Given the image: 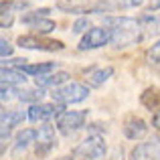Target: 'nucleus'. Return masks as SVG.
Returning a JSON list of instances; mask_svg holds the SVG:
<instances>
[{
    "label": "nucleus",
    "mask_w": 160,
    "mask_h": 160,
    "mask_svg": "<svg viewBox=\"0 0 160 160\" xmlns=\"http://www.w3.org/2000/svg\"><path fill=\"white\" fill-rule=\"evenodd\" d=\"M57 160H79V158L73 154V156H61V158H57Z\"/></svg>",
    "instance_id": "obj_28"
},
{
    "label": "nucleus",
    "mask_w": 160,
    "mask_h": 160,
    "mask_svg": "<svg viewBox=\"0 0 160 160\" xmlns=\"http://www.w3.org/2000/svg\"><path fill=\"white\" fill-rule=\"evenodd\" d=\"M106 45H112V32L106 24H102V27H91L79 39L77 49L79 51H95V49H102Z\"/></svg>",
    "instance_id": "obj_7"
},
{
    "label": "nucleus",
    "mask_w": 160,
    "mask_h": 160,
    "mask_svg": "<svg viewBox=\"0 0 160 160\" xmlns=\"http://www.w3.org/2000/svg\"><path fill=\"white\" fill-rule=\"evenodd\" d=\"M130 160H160V136H152L146 142H138L130 150Z\"/></svg>",
    "instance_id": "obj_11"
},
{
    "label": "nucleus",
    "mask_w": 160,
    "mask_h": 160,
    "mask_svg": "<svg viewBox=\"0 0 160 160\" xmlns=\"http://www.w3.org/2000/svg\"><path fill=\"white\" fill-rule=\"evenodd\" d=\"M35 142H37V130L24 128V130H20V132L14 136V148H12V152L20 154V152H24L28 146H32Z\"/></svg>",
    "instance_id": "obj_18"
},
{
    "label": "nucleus",
    "mask_w": 160,
    "mask_h": 160,
    "mask_svg": "<svg viewBox=\"0 0 160 160\" xmlns=\"http://www.w3.org/2000/svg\"><path fill=\"white\" fill-rule=\"evenodd\" d=\"M20 69L24 71V73L28 75V77H43V75H51L55 71H59V65L53 61H45V63H27V65H22Z\"/></svg>",
    "instance_id": "obj_17"
},
{
    "label": "nucleus",
    "mask_w": 160,
    "mask_h": 160,
    "mask_svg": "<svg viewBox=\"0 0 160 160\" xmlns=\"http://www.w3.org/2000/svg\"><path fill=\"white\" fill-rule=\"evenodd\" d=\"M152 128L160 130V109H156V112L152 113Z\"/></svg>",
    "instance_id": "obj_27"
},
{
    "label": "nucleus",
    "mask_w": 160,
    "mask_h": 160,
    "mask_svg": "<svg viewBox=\"0 0 160 160\" xmlns=\"http://www.w3.org/2000/svg\"><path fill=\"white\" fill-rule=\"evenodd\" d=\"M51 14V8H39V10H31L27 14L20 16V22L27 24L32 31V35H43L47 37L49 32H53L57 28V22L53 18H49Z\"/></svg>",
    "instance_id": "obj_4"
},
{
    "label": "nucleus",
    "mask_w": 160,
    "mask_h": 160,
    "mask_svg": "<svg viewBox=\"0 0 160 160\" xmlns=\"http://www.w3.org/2000/svg\"><path fill=\"white\" fill-rule=\"evenodd\" d=\"M140 103L144 106L148 112H156L160 109V89L158 87H146L140 95Z\"/></svg>",
    "instance_id": "obj_20"
},
{
    "label": "nucleus",
    "mask_w": 160,
    "mask_h": 160,
    "mask_svg": "<svg viewBox=\"0 0 160 160\" xmlns=\"http://www.w3.org/2000/svg\"><path fill=\"white\" fill-rule=\"evenodd\" d=\"M71 75L67 71H55L51 75H43V77H35V85L41 89H55V87H61L65 83H69Z\"/></svg>",
    "instance_id": "obj_14"
},
{
    "label": "nucleus",
    "mask_w": 160,
    "mask_h": 160,
    "mask_svg": "<svg viewBox=\"0 0 160 160\" xmlns=\"http://www.w3.org/2000/svg\"><path fill=\"white\" fill-rule=\"evenodd\" d=\"M12 55V45L8 43L6 39H0V57L2 59H8Z\"/></svg>",
    "instance_id": "obj_25"
},
{
    "label": "nucleus",
    "mask_w": 160,
    "mask_h": 160,
    "mask_svg": "<svg viewBox=\"0 0 160 160\" xmlns=\"http://www.w3.org/2000/svg\"><path fill=\"white\" fill-rule=\"evenodd\" d=\"M89 28H91V20L87 18V16H81V18H77L73 22V32H75V35H81L83 37Z\"/></svg>",
    "instance_id": "obj_23"
},
{
    "label": "nucleus",
    "mask_w": 160,
    "mask_h": 160,
    "mask_svg": "<svg viewBox=\"0 0 160 160\" xmlns=\"http://www.w3.org/2000/svg\"><path fill=\"white\" fill-rule=\"evenodd\" d=\"M112 75H113V67H89L85 71V81L83 83L89 89H95V87H102Z\"/></svg>",
    "instance_id": "obj_13"
},
{
    "label": "nucleus",
    "mask_w": 160,
    "mask_h": 160,
    "mask_svg": "<svg viewBox=\"0 0 160 160\" xmlns=\"http://www.w3.org/2000/svg\"><path fill=\"white\" fill-rule=\"evenodd\" d=\"M55 6L67 14H87L91 8V0H55Z\"/></svg>",
    "instance_id": "obj_16"
},
{
    "label": "nucleus",
    "mask_w": 160,
    "mask_h": 160,
    "mask_svg": "<svg viewBox=\"0 0 160 160\" xmlns=\"http://www.w3.org/2000/svg\"><path fill=\"white\" fill-rule=\"evenodd\" d=\"M103 24L112 32V47L118 51L138 45L146 39L140 18H134V16H106Z\"/></svg>",
    "instance_id": "obj_1"
},
{
    "label": "nucleus",
    "mask_w": 160,
    "mask_h": 160,
    "mask_svg": "<svg viewBox=\"0 0 160 160\" xmlns=\"http://www.w3.org/2000/svg\"><path fill=\"white\" fill-rule=\"evenodd\" d=\"M73 154L81 160H99L106 158L108 154V144L103 134H87L77 146L73 148Z\"/></svg>",
    "instance_id": "obj_3"
},
{
    "label": "nucleus",
    "mask_w": 160,
    "mask_h": 160,
    "mask_svg": "<svg viewBox=\"0 0 160 160\" xmlns=\"http://www.w3.org/2000/svg\"><path fill=\"white\" fill-rule=\"evenodd\" d=\"M14 22V10H10L8 6L2 4V10H0V27L2 28H10Z\"/></svg>",
    "instance_id": "obj_22"
},
{
    "label": "nucleus",
    "mask_w": 160,
    "mask_h": 160,
    "mask_svg": "<svg viewBox=\"0 0 160 160\" xmlns=\"http://www.w3.org/2000/svg\"><path fill=\"white\" fill-rule=\"evenodd\" d=\"M51 99L59 106H71V103H81L89 98V87L81 81H69L61 87L51 89Z\"/></svg>",
    "instance_id": "obj_2"
},
{
    "label": "nucleus",
    "mask_w": 160,
    "mask_h": 160,
    "mask_svg": "<svg viewBox=\"0 0 160 160\" xmlns=\"http://www.w3.org/2000/svg\"><path fill=\"white\" fill-rule=\"evenodd\" d=\"M45 89H41V87H16V99H20V102L24 103H31V106H35V103H41V99L45 98Z\"/></svg>",
    "instance_id": "obj_19"
},
{
    "label": "nucleus",
    "mask_w": 160,
    "mask_h": 160,
    "mask_svg": "<svg viewBox=\"0 0 160 160\" xmlns=\"http://www.w3.org/2000/svg\"><path fill=\"white\" fill-rule=\"evenodd\" d=\"M160 10V0H148L144 4V12H158Z\"/></svg>",
    "instance_id": "obj_26"
},
{
    "label": "nucleus",
    "mask_w": 160,
    "mask_h": 160,
    "mask_svg": "<svg viewBox=\"0 0 160 160\" xmlns=\"http://www.w3.org/2000/svg\"><path fill=\"white\" fill-rule=\"evenodd\" d=\"M2 85H12V87H24L28 75L20 67H2Z\"/></svg>",
    "instance_id": "obj_15"
},
{
    "label": "nucleus",
    "mask_w": 160,
    "mask_h": 160,
    "mask_svg": "<svg viewBox=\"0 0 160 160\" xmlns=\"http://www.w3.org/2000/svg\"><path fill=\"white\" fill-rule=\"evenodd\" d=\"M24 120H28V113L24 109H2V113H0V126H2L0 128V140H2V144H6L12 130L16 126H20Z\"/></svg>",
    "instance_id": "obj_10"
},
{
    "label": "nucleus",
    "mask_w": 160,
    "mask_h": 160,
    "mask_svg": "<svg viewBox=\"0 0 160 160\" xmlns=\"http://www.w3.org/2000/svg\"><path fill=\"white\" fill-rule=\"evenodd\" d=\"M0 99H2L4 103L10 102V99H16V87H12V85H2V89H0Z\"/></svg>",
    "instance_id": "obj_24"
},
{
    "label": "nucleus",
    "mask_w": 160,
    "mask_h": 160,
    "mask_svg": "<svg viewBox=\"0 0 160 160\" xmlns=\"http://www.w3.org/2000/svg\"><path fill=\"white\" fill-rule=\"evenodd\" d=\"M57 148V126L43 124L37 130V142H35V154L37 158H45Z\"/></svg>",
    "instance_id": "obj_8"
},
{
    "label": "nucleus",
    "mask_w": 160,
    "mask_h": 160,
    "mask_svg": "<svg viewBox=\"0 0 160 160\" xmlns=\"http://www.w3.org/2000/svg\"><path fill=\"white\" fill-rule=\"evenodd\" d=\"M144 61H146V65H148V67L160 69V39L152 45V47L146 49V53H144Z\"/></svg>",
    "instance_id": "obj_21"
},
{
    "label": "nucleus",
    "mask_w": 160,
    "mask_h": 160,
    "mask_svg": "<svg viewBox=\"0 0 160 160\" xmlns=\"http://www.w3.org/2000/svg\"><path fill=\"white\" fill-rule=\"evenodd\" d=\"M122 132H124V136L128 138V140L138 142V140H142V138L148 134V124H146V122L142 120L140 116H136V113H130V116L124 120Z\"/></svg>",
    "instance_id": "obj_12"
},
{
    "label": "nucleus",
    "mask_w": 160,
    "mask_h": 160,
    "mask_svg": "<svg viewBox=\"0 0 160 160\" xmlns=\"http://www.w3.org/2000/svg\"><path fill=\"white\" fill-rule=\"evenodd\" d=\"M85 120H87V109H65L55 120V126H57V132L61 136H73L77 130L85 126Z\"/></svg>",
    "instance_id": "obj_5"
},
{
    "label": "nucleus",
    "mask_w": 160,
    "mask_h": 160,
    "mask_svg": "<svg viewBox=\"0 0 160 160\" xmlns=\"http://www.w3.org/2000/svg\"><path fill=\"white\" fill-rule=\"evenodd\" d=\"M63 112H65V106H59L55 102H49V103L41 102L27 109L28 122H32V124H49V120H53V118L57 120Z\"/></svg>",
    "instance_id": "obj_9"
},
{
    "label": "nucleus",
    "mask_w": 160,
    "mask_h": 160,
    "mask_svg": "<svg viewBox=\"0 0 160 160\" xmlns=\"http://www.w3.org/2000/svg\"><path fill=\"white\" fill-rule=\"evenodd\" d=\"M16 45L20 49H28V51H45V53H55V51H63L65 43L57 39H49L43 35H20L16 39Z\"/></svg>",
    "instance_id": "obj_6"
},
{
    "label": "nucleus",
    "mask_w": 160,
    "mask_h": 160,
    "mask_svg": "<svg viewBox=\"0 0 160 160\" xmlns=\"http://www.w3.org/2000/svg\"><path fill=\"white\" fill-rule=\"evenodd\" d=\"M109 160H116V158H109Z\"/></svg>",
    "instance_id": "obj_29"
}]
</instances>
